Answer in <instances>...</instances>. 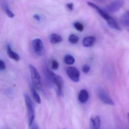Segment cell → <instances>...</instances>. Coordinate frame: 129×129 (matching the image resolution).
Masks as SVG:
<instances>
[{
  "instance_id": "6da1fadb",
  "label": "cell",
  "mask_w": 129,
  "mask_h": 129,
  "mask_svg": "<svg viewBox=\"0 0 129 129\" xmlns=\"http://www.w3.org/2000/svg\"><path fill=\"white\" fill-rule=\"evenodd\" d=\"M46 74L49 81L55 87L57 95L59 96H62L64 87V82L62 78L55 74L48 68L46 69Z\"/></svg>"
},
{
  "instance_id": "7a4b0ae2",
  "label": "cell",
  "mask_w": 129,
  "mask_h": 129,
  "mask_svg": "<svg viewBox=\"0 0 129 129\" xmlns=\"http://www.w3.org/2000/svg\"><path fill=\"white\" fill-rule=\"evenodd\" d=\"M87 4L91 8L96 10V12L101 16V17H102L106 21L109 27L115 30H120V27H119L117 21L110 16V15H109L108 13L105 10L102 9L97 5L91 2H87Z\"/></svg>"
},
{
  "instance_id": "3957f363",
  "label": "cell",
  "mask_w": 129,
  "mask_h": 129,
  "mask_svg": "<svg viewBox=\"0 0 129 129\" xmlns=\"http://www.w3.org/2000/svg\"><path fill=\"white\" fill-rule=\"evenodd\" d=\"M24 98L27 111L28 125L30 126L34 123V120L35 118L34 106L32 100L28 94H25Z\"/></svg>"
},
{
  "instance_id": "277c9868",
  "label": "cell",
  "mask_w": 129,
  "mask_h": 129,
  "mask_svg": "<svg viewBox=\"0 0 129 129\" xmlns=\"http://www.w3.org/2000/svg\"><path fill=\"white\" fill-rule=\"evenodd\" d=\"M29 68L31 75V80H32L33 86L35 88L39 90L42 89L41 78L40 74L36 68L32 65H29Z\"/></svg>"
},
{
  "instance_id": "5b68a950",
  "label": "cell",
  "mask_w": 129,
  "mask_h": 129,
  "mask_svg": "<svg viewBox=\"0 0 129 129\" xmlns=\"http://www.w3.org/2000/svg\"><path fill=\"white\" fill-rule=\"evenodd\" d=\"M97 95L99 99L104 104L109 105H114V103L106 92L105 90L102 88H99L97 89Z\"/></svg>"
},
{
  "instance_id": "8992f818",
  "label": "cell",
  "mask_w": 129,
  "mask_h": 129,
  "mask_svg": "<svg viewBox=\"0 0 129 129\" xmlns=\"http://www.w3.org/2000/svg\"><path fill=\"white\" fill-rule=\"evenodd\" d=\"M124 1H115L110 3L106 7V11L108 12L114 13L118 11L123 6Z\"/></svg>"
},
{
  "instance_id": "52a82bcc",
  "label": "cell",
  "mask_w": 129,
  "mask_h": 129,
  "mask_svg": "<svg viewBox=\"0 0 129 129\" xmlns=\"http://www.w3.org/2000/svg\"><path fill=\"white\" fill-rule=\"evenodd\" d=\"M32 47L35 52L39 55L43 54L44 51V45L43 41L39 38L34 39L32 42Z\"/></svg>"
},
{
  "instance_id": "ba28073f",
  "label": "cell",
  "mask_w": 129,
  "mask_h": 129,
  "mask_svg": "<svg viewBox=\"0 0 129 129\" xmlns=\"http://www.w3.org/2000/svg\"><path fill=\"white\" fill-rule=\"evenodd\" d=\"M66 72L69 77L74 82H78L80 81V74L76 68L69 67L67 69Z\"/></svg>"
},
{
  "instance_id": "9c48e42d",
  "label": "cell",
  "mask_w": 129,
  "mask_h": 129,
  "mask_svg": "<svg viewBox=\"0 0 129 129\" xmlns=\"http://www.w3.org/2000/svg\"><path fill=\"white\" fill-rule=\"evenodd\" d=\"M101 125V120L98 115L92 117L90 119V129H100Z\"/></svg>"
},
{
  "instance_id": "30bf717a",
  "label": "cell",
  "mask_w": 129,
  "mask_h": 129,
  "mask_svg": "<svg viewBox=\"0 0 129 129\" xmlns=\"http://www.w3.org/2000/svg\"><path fill=\"white\" fill-rule=\"evenodd\" d=\"M89 94L88 91L84 89H82L80 91L78 94V100L80 102L85 103L89 99Z\"/></svg>"
},
{
  "instance_id": "8fae6325",
  "label": "cell",
  "mask_w": 129,
  "mask_h": 129,
  "mask_svg": "<svg viewBox=\"0 0 129 129\" xmlns=\"http://www.w3.org/2000/svg\"><path fill=\"white\" fill-rule=\"evenodd\" d=\"M7 51L8 55L10 58L13 59L15 61H18L20 59V57L18 53L12 50L11 46L9 44L7 46Z\"/></svg>"
},
{
  "instance_id": "7c38bea8",
  "label": "cell",
  "mask_w": 129,
  "mask_h": 129,
  "mask_svg": "<svg viewBox=\"0 0 129 129\" xmlns=\"http://www.w3.org/2000/svg\"><path fill=\"white\" fill-rule=\"evenodd\" d=\"M95 39L92 36L86 37L83 39L82 43L85 47H89L92 46L95 43Z\"/></svg>"
},
{
  "instance_id": "4fadbf2b",
  "label": "cell",
  "mask_w": 129,
  "mask_h": 129,
  "mask_svg": "<svg viewBox=\"0 0 129 129\" xmlns=\"http://www.w3.org/2000/svg\"><path fill=\"white\" fill-rule=\"evenodd\" d=\"M1 7H2V9L8 17L10 18H13L14 17L15 15L10 10L9 6H8L7 3H6V2H3L1 4Z\"/></svg>"
},
{
  "instance_id": "5bb4252c",
  "label": "cell",
  "mask_w": 129,
  "mask_h": 129,
  "mask_svg": "<svg viewBox=\"0 0 129 129\" xmlns=\"http://www.w3.org/2000/svg\"><path fill=\"white\" fill-rule=\"evenodd\" d=\"M62 37L56 34H52L50 36V42L53 44H56L61 43L62 41Z\"/></svg>"
},
{
  "instance_id": "9a60e30c",
  "label": "cell",
  "mask_w": 129,
  "mask_h": 129,
  "mask_svg": "<svg viewBox=\"0 0 129 129\" xmlns=\"http://www.w3.org/2000/svg\"><path fill=\"white\" fill-rule=\"evenodd\" d=\"M121 21L124 25L129 27V10L121 16Z\"/></svg>"
},
{
  "instance_id": "2e32d148",
  "label": "cell",
  "mask_w": 129,
  "mask_h": 129,
  "mask_svg": "<svg viewBox=\"0 0 129 129\" xmlns=\"http://www.w3.org/2000/svg\"><path fill=\"white\" fill-rule=\"evenodd\" d=\"M31 92H32L33 97L35 100L38 104H40L41 103V99L39 94L35 90L34 87L33 85L31 86Z\"/></svg>"
},
{
  "instance_id": "e0dca14e",
  "label": "cell",
  "mask_w": 129,
  "mask_h": 129,
  "mask_svg": "<svg viewBox=\"0 0 129 129\" xmlns=\"http://www.w3.org/2000/svg\"><path fill=\"white\" fill-rule=\"evenodd\" d=\"M64 60L65 63L68 65L73 64L75 62L74 58L71 55H66Z\"/></svg>"
},
{
  "instance_id": "ac0fdd59",
  "label": "cell",
  "mask_w": 129,
  "mask_h": 129,
  "mask_svg": "<svg viewBox=\"0 0 129 129\" xmlns=\"http://www.w3.org/2000/svg\"><path fill=\"white\" fill-rule=\"evenodd\" d=\"M79 40V38L78 37L75 35H71L69 37V42L72 44H77Z\"/></svg>"
},
{
  "instance_id": "d6986e66",
  "label": "cell",
  "mask_w": 129,
  "mask_h": 129,
  "mask_svg": "<svg viewBox=\"0 0 129 129\" xmlns=\"http://www.w3.org/2000/svg\"><path fill=\"white\" fill-rule=\"evenodd\" d=\"M74 27L76 30L80 32H82L83 30L84 27L83 24L80 22H75L74 24Z\"/></svg>"
},
{
  "instance_id": "ffe728a7",
  "label": "cell",
  "mask_w": 129,
  "mask_h": 129,
  "mask_svg": "<svg viewBox=\"0 0 129 129\" xmlns=\"http://www.w3.org/2000/svg\"><path fill=\"white\" fill-rule=\"evenodd\" d=\"M59 66L58 62L55 60H53L52 62V68L54 70L58 69Z\"/></svg>"
},
{
  "instance_id": "44dd1931",
  "label": "cell",
  "mask_w": 129,
  "mask_h": 129,
  "mask_svg": "<svg viewBox=\"0 0 129 129\" xmlns=\"http://www.w3.org/2000/svg\"><path fill=\"white\" fill-rule=\"evenodd\" d=\"M90 70V67L88 65H84L82 68V71L84 74H87L89 73Z\"/></svg>"
},
{
  "instance_id": "7402d4cb",
  "label": "cell",
  "mask_w": 129,
  "mask_h": 129,
  "mask_svg": "<svg viewBox=\"0 0 129 129\" xmlns=\"http://www.w3.org/2000/svg\"><path fill=\"white\" fill-rule=\"evenodd\" d=\"M6 69V66L3 60H0V70L3 71Z\"/></svg>"
},
{
  "instance_id": "603a6c76",
  "label": "cell",
  "mask_w": 129,
  "mask_h": 129,
  "mask_svg": "<svg viewBox=\"0 0 129 129\" xmlns=\"http://www.w3.org/2000/svg\"><path fill=\"white\" fill-rule=\"evenodd\" d=\"M66 6H67V7L68 9L69 10H73V9H74V4L72 3H70L67 4H66Z\"/></svg>"
},
{
  "instance_id": "cb8c5ba5",
  "label": "cell",
  "mask_w": 129,
  "mask_h": 129,
  "mask_svg": "<svg viewBox=\"0 0 129 129\" xmlns=\"http://www.w3.org/2000/svg\"><path fill=\"white\" fill-rule=\"evenodd\" d=\"M30 129H39V127L36 123L34 122L31 126H30Z\"/></svg>"
},
{
  "instance_id": "d4e9b609",
  "label": "cell",
  "mask_w": 129,
  "mask_h": 129,
  "mask_svg": "<svg viewBox=\"0 0 129 129\" xmlns=\"http://www.w3.org/2000/svg\"><path fill=\"white\" fill-rule=\"evenodd\" d=\"M34 18L35 19H36V20L38 21H40L41 20V18L40 16H39V15H34Z\"/></svg>"
},
{
  "instance_id": "484cf974",
  "label": "cell",
  "mask_w": 129,
  "mask_h": 129,
  "mask_svg": "<svg viewBox=\"0 0 129 129\" xmlns=\"http://www.w3.org/2000/svg\"><path fill=\"white\" fill-rule=\"evenodd\" d=\"M127 117H128V119L129 121V112L127 114Z\"/></svg>"
},
{
  "instance_id": "4316f807",
  "label": "cell",
  "mask_w": 129,
  "mask_h": 129,
  "mask_svg": "<svg viewBox=\"0 0 129 129\" xmlns=\"http://www.w3.org/2000/svg\"><path fill=\"white\" fill-rule=\"evenodd\" d=\"M65 129V128H64V129Z\"/></svg>"
}]
</instances>
